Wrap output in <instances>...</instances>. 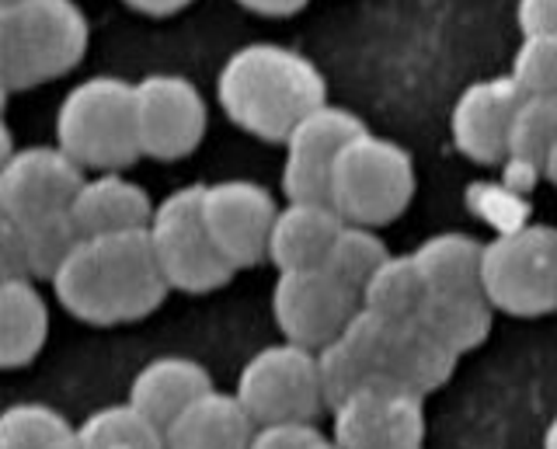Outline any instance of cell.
Listing matches in <instances>:
<instances>
[{"label": "cell", "instance_id": "6da1fadb", "mask_svg": "<svg viewBox=\"0 0 557 449\" xmlns=\"http://www.w3.org/2000/svg\"><path fill=\"white\" fill-rule=\"evenodd\" d=\"M52 289L70 317L126 324L153 314L171 286L157 265L150 230H126L81 240L57 272Z\"/></svg>", "mask_w": 557, "mask_h": 449}, {"label": "cell", "instance_id": "7a4b0ae2", "mask_svg": "<svg viewBox=\"0 0 557 449\" xmlns=\"http://www.w3.org/2000/svg\"><path fill=\"white\" fill-rule=\"evenodd\" d=\"M216 98L244 133L286 144L310 112L327 105V84L307 57L275 42H251L223 60Z\"/></svg>", "mask_w": 557, "mask_h": 449}, {"label": "cell", "instance_id": "3957f363", "mask_svg": "<svg viewBox=\"0 0 557 449\" xmlns=\"http://www.w3.org/2000/svg\"><path fill=\"white\" fill-rule=\"evenodd\" d=\"M91 28L74 0H14L0 4V80L28 91L81 63Z\"/></svg>", "mask_w": 557, "mask_h": 449}, {"label": "cell", "instance_id": "277c9868", "mask_svg": "<svg viewBox=\"0 0 557 449\" xmlns=\"http://www.w3.org/2000/svg\"><path fill=\"white\" fill-rule=\"evenodd\" d=\"M57 147L81 167L122 171L139 153L136 133V84L122 77H87L60 101Z\"/></svg>", "mask_w": 557, "mask_h": 449}, {"label": "cell", "instance_id": "5b68a950", "mask_svg": "<svg viewBox=\"0 0 557 449\" xmlns=\"http://www.w3.org/2000/svg\"><path fill=\"white\" fill-rule=\"evenodd\" d=\"M411 196V153L394 140L373 136L370 129L359 133L338 153L327 185V202L335 205L345 223H356V227H383V223L397 220L408 210Z\"/></svg>", "mask_w": 557, "mask_h": 449}, {"label": "cell", "instance_id": "8992f818", "mask_svg": "<svg viewBox=\"0 0 557 449\" xmlns=\"http://www.w3.org/2000/svg\"><path fill=\"white\" fill-rule=\"evenodd\" d=\"M481 286L502 314L544 317L557 310V227L530 223L487 240Z\"/></svg>", "mask_w": 557, "mask_h": 449}, {"label": "cell", "instance_id": "52a82bcc", "mask_svg": "<svg viewBox=\"0 0 557 449\" xmlns=\"http://www.w3.org/2000/svg\"><path fill=\"white\" fill-rule=\"evenodd\" d=\"M234 394L255 425L313 422L321 408H327L318 352L293 341H278L255 352L240 366Z\"/></svg>", "mask_w": 557, "mask_h": 449}, {"label": "cell", "instance_id": "ba28073f", "mask_svg": "<svg viewBox=\"0 0 557 449\" xmlns=\"http://www.w3.org/2000/svg\"><path fill=\"white\" fill-rule=\"evenodd\" d=\"M202 188L206 185H185L178 192H171L153 210V220L147 227L157 265H161L168 286L182 292L220 289L237 272L220 254L216 240L202 220Z\"/></svg>", "mask_w": 557, "mask_h": 449}, {"label": "cell", "instance_id": "9c48e42d", "mask_svg": "<svg viewBox=\"0 0 557 449\" xmlns=\"http://www.w3.org/2000/svg\"><path fill=\"white\" fill-rule=\"evenodd\" d=\"M335 414L338 449H422L425 408L422 394L397 387L391 379H370L356 387Z\"/></svg>", "mask_w": 557, "mask_h": 449}, {"label": "cell", "instance_id": "30bf717a", "mask_svg": "<svg viewBox=\"0 0 557 449\" xmlns=\"http://www.w3.org/2000/svg\"><path fill=\"white\" fill-rule=\"evenodd\" d=\"M362 297L342 286L324 269L278 272L272 286V317L286 341L304 349H324L335 341L348 321L359 314Z\"/></svg>", "mask_w": 557, "mask_h": 449}, {"label": "cell", "instance_id": "8fae6325", "mask_svg": "<svg viewBox=\"0 0 557 449\" xmlns=\"http://www.w3.org/2000/svg\"><path fill=\"white\" fill-rule=\"evenodd\" d=\"M84 182V167L63 147L11 150L0 167V220L28 223L63 216Z\"/></svg>", "mask_w": 557, "mask_h": 449}, {"label": "cell", "instance_id": "7c38bea8", "mask_svg": "<svg viewBox=\"0 0 557 449\" xmlns=\"http://www.w3.org/2000/svg\"><path fill=\"white\" fill-rule=\"evenodd\" d=\"M139 150L153 161H178L202 144L206 101L178 74H150L136 84Z\"/></svg>", "mask_w": 557, "mask_h": 449}, {"label": "cell", "instance_id": "4fadbf2b", "mask_svg": "<svg viewBox=\"0 0 557 449\" xmlns=\"http://www.w3.org/2000/svg\"><path fill=\"white\" fill-rule=\"evenodd\" d=\"M278 205L272 192L258 182H213L202 188V220L213 234L220 254L234 269H248L269 258V237Z\"/></svg>", "mask_w": 557, "mask_h": 449}, {"label": "cell", "instance_id": "5bb4252c", "mask_svg": "<svg viewBox=\"0 0 557 449\" xmlns=\"http://www.w3.org/2000/svg\"><path fill=\"white\" fill-rule=\"evenodd\" d=\"M366 133L362 119L348 109L324 105L310 112L300 126L286 136L283 192L289 202H327L331 171L338 153Z\"/></svg>", "mask_w": 557, "mask_h": 449}, {"label": "cell", "instance_id": "9a60e30c", "mask_svg": "<svg viewBox=\"0 0 557 449\" xmlns=\"http://www.w3.org/2000/svg\"><path fill=\"white\" fill-rule=\"evenodd\" d=\"M527 101L519 80L492 77L474 80L453 105V144L474 164H502L509 158V133L516 112Z\"/></svg>", "mask_w": 557, "mask_h": 449}, {"label": "cell", "instance_id": "2e32d148", "mask_svg": "<svg viewBox=\"0 0 557 449\" xmlns=\"http://www.w3.org/2000/svg\"><path fill=\"white\" fill-rule=\"evenodd\" d=\"M457 352L435 338L422 321H383L376 335V379H391L397 387H408L414 394H429L443 387L453 366H457Z\"/></svg>", "mask_w": 557, "mask_h": 449}, {"label": "cell", "instance_id": "e0dca14e", "mask_svg": "<svg viewBox=\"0 0 557 449\" xmlns=\"http://www.w3.org/2000/svg\"><path fill=\"white\" fill-rule=\"evenodd\" d=\"M157 205L150 202L147 188L129 182L119 171H104L98 178H87L70 205V220L81 234V240L147 230Z\"/></svg>", "mask_w": 557, "mask_h": 449}, {"label": "cell", "instance_id": "ac0fdd59", "mask_svg": "<svg viewBox=\"0 0 557 449\" xmlns=\"http://www.w3.org/2000/svg\"><path fill=\"white\" fill-rule=\"evenodd\" d=\"M81 245L70 213L46 220H0V272L22 279H57L63 262Z\"/></svg>", "mask_w": 557, "mask_h": 449}, {"label": "cell", "instance_id": "d6986e66", "mask_svg": "<svg viewBox=\"0 0 557 449\" xmlns=\"http://www.w3.org/2000/svg\"><path fill=\"white\" fill-rule=\"evenodd\" d=\"M209 390H213V376L202 362L185 356H157L129 379L126 401L144 411L150 422L168 428Z\"/></svg>", "mask_w": 557, "mask_h": 449}, {"label": "cell", "instance_id": "ffe728a7", "mask_svg": "<svg viewBox=\"0 0 557 449\" xmlns=\"http://www.w3.org/2000/svg\"><path fill=\"white\" fill-rule=\"evenodd\" d=\"M345 220L331 202H286L269 237V262L278 272L324 269Z\"/></svg>", "mask_w": 557, "mask_h": 449}, {"label": "cell", "instance_id": "44dd1931", "mask_svg": "<svg viewBox=\"0 0 557 449\" xmlns=\"http://www.w3.org/2000/svg\"><path fill=\"white\" fill-rule=\"evenodd\" d=\"M255 432L258 425L237 394L209 390L164 428V436L168 449H251Z\"/></svg>", "mask_w": 557, "mask_h": 449}, {"label": "cell", "instance_id": "7402d4cb", "mask_svg": "<svg viewBox=\"0 0 557 449\" xmlns=\"http://www.w3.org/2000/svg\"><path fill=\"white\" fill-rule=\"evenodd\" d=\"M49 335V307L32 279H0V366L17 370L39 356Z\"/></svg>", "mask_w": 557, "mask_h": 449}, {"label": "cell", "instance_id": "603a6c76", "mask_svg": "<svg viewBox=\"0 0 557 449\" xmlns=\"http://www.w3.org/2000/svg\"><path fill=\"white\" fill-rule=\"evenodd\" d=\"M492 314H495V307L487 300L484 289L429 292V303L418 321H422L446 349L463 356L470 349H478L487 338V332H492Z\"/></svg>", "mask_w": 557, "mask_h": 449}, {"label": "cell", "instance_id": "cb8c5ba5", "mask_svg": "<svg viewBox=\"0 0 557 449\" xmlns=\"http://www.w3.org/2000/svg\"><path fill=\"white\" fill-rule=\"evenodd\" d=\"M414 262L422 269L429 292H467L484 289L481 269H484V245L470 234H435L422 240L414 251Z\"/></svg>", "mask_w": 557, "mask_h": 449}, {"label": "cell", "instance_id": "d4e9b609", "mask_svg": "<svg viewBox=\"0 0 557 449\" xmlns=\"http://www.w3.org/2000/svg\"><path fill=\"white\" fill-rule=\"evenodd\" d=\"M429 303V283L418 269L414 254H391L380 272L362 289V310L383 321H418Z\"/></svg>", "mask_w": 557, "mask_h": 449}, {"label": "cell", "instance_id": "484cf974", "mask_svg": "<svg viewBox=\"0 0 557 449\" xmlns=\"http://www.w3.org/2000/svg\"><path fill=\"white\" fill-rule=\"evenodd\" d=\"M81 449H168L164 428L150 422L144 411L126 404H109L91 411L77 425Z\"/></svg>", "mask_w": 557, "mask_h": 449}, {"label": "cell", "instance_id": "4316f807", "mask_svg": "<svg viewBox=\"0 0 557 449\" xmlns=\"http://www.w3.org/2000/svg\"><path fill=\"white\" fill-rule=\"evenodd\" d=\"M554 140H557V98L527 95L509 133V158H505V164L516 175H530L533 182L536 175H544Z\"/></svg>", "mask_w": 557, "mask_h": 449}, {"label": "cell", "instance_id": "83f0119b", "mask_svg": "<svg viewBox=\"0 0 557 449\" xmlns=\"http://www.w3.org/2000/svg\"><path fill=\"white\" fill-rule=\"evenodd\" d=\"M77 439L63 411L49 404H11L0 414V449H60Z\"/></svg>", "mask_w": 557, "mask_h": 449}, {"label": "cell", "instance_id": "f1b7e54d", "mask_svg": "<svg viewBox=\"0 0 557 449\" xmlns=\"http://www.w3.org/2000/svg\"><path fill=\"white\" fill-rule=\"evenodd\" d=\"M391 251L387 245L373 234V227H356V223H345L342 234L335 237V245L327 251L324 272L335 275L342 286L359 292L370 286V279L380 272V265L387 262Z\"/></svg>", "mask_w": 557, "mask_h": 449}, {"label": "cell", "instance_id": "f546056e", "mask_svg": "<svg viewBox=\"0 0 557 449\" xmlns=\"http://www.w3.org/2000/svg\"><path fill=\"white\" fill-rule=\"evenodd\" d=\"M512 77L527 95L557 98V36H522Z\"/></svg>", "mask_w": 557, "mask_h": 449}, {"label": "cell", "instance_id": "4dcf8cb0", "mask_svg": "<svg viewBox=\"0 0 557 449\" xmlns=\"http://www.w3.org/2000/svg\"><path fill=\"white\" fill-rule=\"evenodd\" d=\"M324 436L313 422H283V425H258L251 449H310Z\"/></svg>", "mask_w": 557, "mask_h": 449}, {"label": "cell", "instance_id": "1f68e13d", "mask_svg": "<svg viewBox=\"0 0 557 449\" xmlns=\"http://www.w3.org/2000/svg\"><path fill=\"white\" fill-rule=\"evenodd\" d=\"M516 18L522 36H557V0H519Z\"/></svg>", "mask_w": 557, "mask_h": 449}, {"label": "cell", "instance_id": "d6a6232c", "mask_svg": "<svg viewBox=\"0 0 557 449\" xmlns=\"http://www.w3.org/2000/svg\"><path fill=\"white\" fill-rule=\"evenodd\" d=\"M307 0H240V8H248L255 14H269V18H283V14L300 11Z\"/></svg>", "mask_w": 557, "mask_h": 449}, {"label": "cell", "instance_id": "836d02e7", "mask_svg": "<svg viewBox=\"0 0 557 449\" xmlns=\"http://www.w3.org/2000/svg\"><path fill=\"white\" fill-rule=\"evenodd\" d=\"M126 4L139 14H153V18H164V14H174L188 8L191 0H126Z\"/></svg>", "mask_w": 557, "mask_h": 449}, {"label": "cell", "instance_id": "e575fe53", "mask_svg": "<svg viewBox=\"0 0 557 449\" xmlns=\"http://www.w3.org/2000/svg\"><path fill=\"white\" fill-rule=\"evenodd\" d=\"M544 178L557 188V140H554V147H550V153H547V164H544Z\"/></svg>", "mask_w": 557, "mask_h": 449}, {"label": "cell", "instance_id": "d590c367", "mask_svg": "<svg viewBox=\"0 0 557 449\" xmlns=\"http://www.w3.org/2000/svg\"><path fill=\"white\" fill-rule=\"evenodd\" d=\"M544 449H557V414L547 422V428H544Z\"/></svg>", "mask_w": 557, "mask_h": 449}, {"label": "cell", "instance_id": "8d00e7d4", "mask_svg": "<svg viewBox=\"0 0 557 449\" xmlns=\"http://www.w3.org/2000/svg\"><path fill=\"white\" fill-rule=\"evenodd\" d=\"M310 449H338V442L335 439H321V442H313Z\"/></svg>", "mask_w": 557, "mask_h": 449}, {"label": "cell", "instance_id": "74e56055", "mask_svg": "<svg viewBox=\"0 0 557 449\" xmlns=\"http://www.w3.org/2000/svg\"><path fill=\"white\" fill-rule=\"evenodd\" d=\"M60 449H81V446H77V439H74V442H66V446H60Z\"/></svg>", "mask_w": 557, "mask_h": 449}, {"label": "cell", "instance_id": "f35d334b", "mask_svg": "<svg viewBox=\"0 0 557 449\" xmlns=\"http://www.w3.org/2000/svg\"><path fill=\"white\" fill-rule=\"evenodd\" d=\"M0 4H14V0H0Z\"/></svg>", "mask_w": 557, "mask_h": 449}]
</instances>
